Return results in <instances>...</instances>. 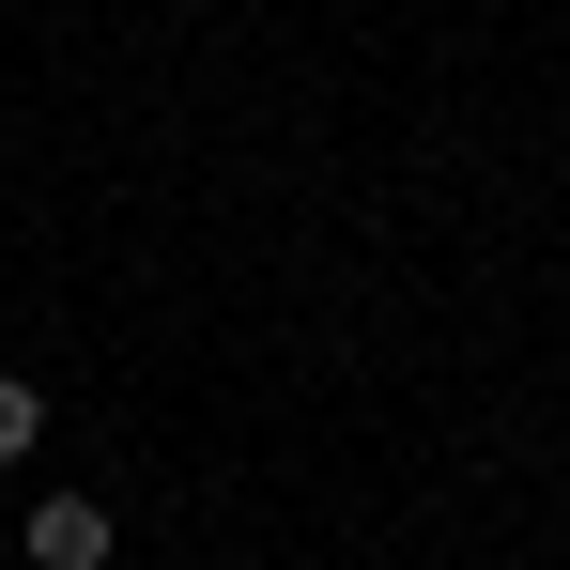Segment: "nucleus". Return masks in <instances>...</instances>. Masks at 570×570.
Instances as JSON below:
<instances>
[{
    "label": "nucleus",
    "instance_id": "1",
    "mask_svg": "<svg viewBox=\"0 0 570 570\" xmlns=\"http://www.w3.org/2000/svg\"><path fill=\"white\" fill-rule=\"evenodd\" d=\"M31 570H108V509L94 493H47L31 509Z\"/></svg>",
    "mask_w": 570,
    "mask_h": 570
},
{
    "label": "nucleus",
    "instance_id": "2",
    "mask_svg": "<svg viewBox=\"0 0 570 570\" xmlns=\"http://www.w3.org/2000/svg\"><path fill=\"white\" fill-rule=\"evenodd\" d=\"M31 432H47V401H31V385L0 371V463H16V448H31Z\"/></svg>",
    "mask_w": 570,
    "mask_h": 570
}]
</instances>
